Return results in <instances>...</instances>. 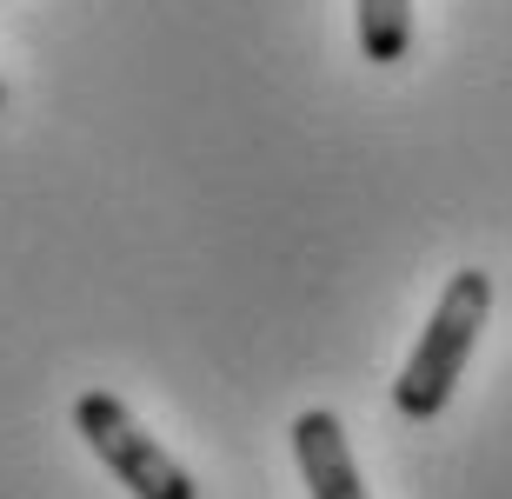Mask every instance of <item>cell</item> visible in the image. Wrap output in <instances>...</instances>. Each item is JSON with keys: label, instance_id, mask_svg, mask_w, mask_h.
Instances as JSON below:
<instances>
[{"label": "cell", "instance_id": "obj_4", "mask_svg": "<svg viewBox=\"0 0 512 499\" xmlns=\"http://www.w3.org/2000/svg\"><path fill=\"white\" fill-rule=\"evenodd\" d=\"M353 20H360V54L373 67H399L406 47H413V0H353Z\"/></svg>", "mask_w": 512, "mask_h": 499}, {"label": "cell", "instance_id": "obj_5", "mask_svg": "<svg viewBox=\"0 0 512 499\" xmlns=\"http://www.w3.org/2000/svg\"><path fill=\"white\" fill-rule=\"evenodd\" d=\"M0 107H7V87H0Z\"/></svg>", "mask_w": 512, "mask_h": 499}, {"label": "cell", "instance_id": "obj_2", "mask_svg": "<svg viewBox=\"0 0 512 499\" xmlns=\"http://www.w3.org/2000/svg\"><path fill=\"white\" fill-rule=\"evenodd\" d=\"M74 426H80V440L94 446V460L107 466L133 499H200L193 493V473L133 420L127 400H114L107 386H94V393L74 400Z\"/></svg>", "mask_w": 512, "mask_h": 499}, {"label": "cell", "instance_id": "obj_3", "mask_svg": "<svg viewBox=\"0 0 512 499\" xmlns=\"http://www.w3.org/2000/svg\"><path fill=\"white\" fill-rule=\"evenodd\" d=\"M293 460H300V480H306V493H313V499H366L340 413L306 406L300 420H293Z\"/></svg>", "mask_w": 512, "mask_h": 499}, {"label": "cell", "instance_id": "obj_1", "mask_svg": "<svg viewBox=\"0 0 512 499\" xmlns=\"http://www.w3.org/2000/svg\"><path fill=\"white\" fill-rule=\"evenodd\" d=\"M486 313H493V273L459 267L453 280H446V293H439V307H433V320H426V333H419V346L406 353V366H399V380H393L399 420L426 426V420L446 413L459 373H466L479 333H486Z\"/></svg>", "mask_w": 512, "mask_h": 499}]
</instances>
